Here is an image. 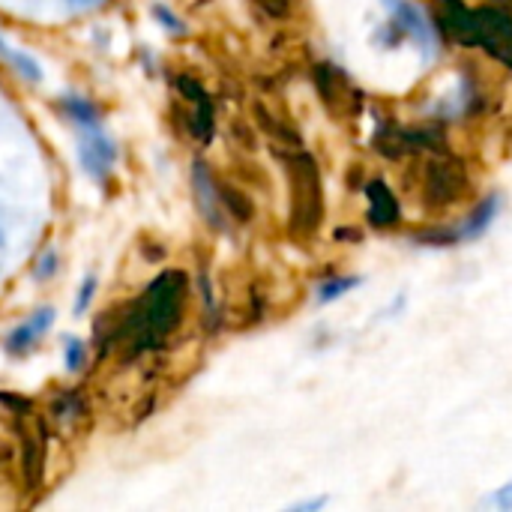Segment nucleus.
I'll return each mask as SVG.
<instances>
[{
	"mask_svg": "<svg viewBox=\"0 0 512 512\" xmlns=\"http://www.w3.org/2000/svg\"><path fill=\"white\" fill-rule=\"evenodd\" d=\"M186 291H189V282H186L183 270H162L120 312V324L114 327V339L126 342L129 357L156 351L168 342V336L180 327Z\"/></svg>",
	"mask_w": 512,
	"mask_h": 512,
	"instance_id": "nucleus-1",
	"label": "nucleus"
},
{
	"mask_svg": "<svg viewBox=\"0 0 512 512\" xmlns=\"http://www.w3.org/2000/svg\"><path fill=\"white\" fill-rule=\"evenodd\" d=\"M462 45H480L501 63L512 66V15L498 6L471 9L465 0H438V33Z\"/></svg>",
	"mask_w": 512,
	"mask_h": 512,
	"instance_id": "nucleus-2",
	"label": "nucleus"
},
{
	"mask_svg": "<svg viewBox=\"0 0 512 512\" xmlns=\"http://www.w3.org/2000/svg\"><path fill=\"white\" fill-rule=\"evenodd\" d=\"M288 177H291V228L297 234H312L321 222L324 204H321V183H318V165L309 153H291L285 159Z\"/></svg>",
	"mask_w": 512,
	"mask_h": 512,
	"instance_id": "nucleus-3",
	"label": "nucleus"
},
{
	"mask_svg": "<svg viewBox=\"0 0 512 512\" xmlns=\"http://www.w3.org/2000/svg\"><path fill=\"white\" fill-rule=\"evenodd\" d=\"M501 207H504V198H501V192H492V195H486L483 201H477L474 207H471V213L462 219V222H456L453 228H435V231H420V234H414V240L417 243H426V246H441V249H447V246H456V243H471V240H480L492 225H495V219H498V213H501Z\"/></svg>",
	"mask_w": 512,
	"mask_h": 512,
	"instance_id": "nucleus-4",
	"label": "nucleus"
},
{
	"mask_svg": "<svg viewBox=\"0 0 512 512\" xmlns=\"http://www.w3.org/2000/svg\"><path fill=\"white\" fill-rule=\"evenodd\" d=\"M381 3L387 9V18H393L405 30L408 42H414L420 57L429 63L435 57V51H438L441 33L432 24V18L426 15V9L420 3H414V0H381Z\"/></svg>",
	"mask_w": 512,
	"mask_h": 512,
	"instance_id": "nucleus-5",
	"label": "nucleus"
},
{
	"mask_svg": "<svg viewBox=\"0 0 512 512\" xmlns=\"http://www.w3.org/2000/svg\"><path fill=\"white\" fill-rule=\"evenodd\" d=\"M468 192V174L456 159H438L426 171V201L432 207H447L456 204V198Z\"/></svg>",
	"mask_w": 512,
	"mask_h": 512,
	"instance_id": "nucleus-6",
	"label": "nucleus"
},
{
	"mask_svg": "<svg viewBox=\"0 0 512 512\" xmlns=\"http://www.w3.org/2000/svg\"><path fill=\"white\" fill-rule=\"evenodd\" d=\"M78 162L93 180H105L117 162V144L96 126V129H81L78 138Z\"/></svg>",
	"mask_w": 512,
	"mask_h": 512,
	"instance_id": "nucleus-7",
	"label": "nucleus"
},
{
	"mask_svg": "<svg viewBox=\"0 0 512 512\" xmlns=\"http://www.w3.org/2000/svg\"><path fill=\"white\" fill-rule=\"evenodd\" d=\"M192 192H195V201H198V210L201 216L210 222V228L216 231H225V204H222V189L216 186L213 180V171L204 165V162H195L192 165Z\"/></svg>",
	"mask_w": 512,
	"mask_h": 512,
	"instance_id": "nucleus-8",
	"label": "nucleus"
},
{
	"mask_svg": "<svg viewBox=\"0 0 512 512\" xmlns=\"http://www.w3.org/2000/svg\"><path fill=\"white\" fill-rule=\"evenodd\" d=\"M177 87L192 105V132H195V138L207 144L213 138V129H216V114H213V102H210L207 90L195 78H186V75L177 78Z\"/></svg>",
	"mask_w": 512,
	"mask_h": 512,
	"instance_id": "nucleus-9",
	"label": "nucleus"
},
{
	"mask_svg": "<svg viewBox=\"0 0 512 512\" xmlns=\"http://www.w3.org/2000/svg\"><path fill=\"white\" fill-rule=\"evenodd\" d=\"M51 324H54V309L51 306H42V309H36L27 321H21L18 327H12V333L6 336V354H12V357H21V354H27L33 345H36V339L42 336V333H48L51 330Z\"/></svg>",
	"mask_w": 512,
	"mask_h": 512,
	"instance_id": "nucleus-10",
	"label": "nucleus"
},
{
	"mask_svg": "<svg viewBox=\"0 0 512 512\" xmlns=\"http://www.w3.org/2000/svg\"><path fill=\"white\" fill-rule=\"evenodd\" d=\"M366 195H369V222L375 228H393L402 219L399 201H396L393 189L384 180H369Z\"/></svg>",
	"mask_w": 512,
	"mask_h": 512,
	"instance_id": "nucleus-11",
	"label": "nucleus"
},
{
	"mask_svg": "<svg viewBox=\"0 0 512 512\" xmlns=\"http://www.w3.org/2000/svg\"><path fill=\"white\" fill-rule=\"evenodd\" d=\"M0 57H3V63H6V66H9L21 81H27V84H39L42 69H39L36 57H30L27 51H21V48L9 45L3 36H0Z\"/></svg>",
	"mask_w": 512,
	"mask_h": 512,
	"instance_id": "nucleus-12",
	"label": "nucleus"
},
{
	"mask_svg": "<svg viewBox=\"0 0 512 512\" xmlns=\"http://www.w3.org/2000/svg\"><path fill=\"white\" fill-rule=\"evenodd\" d=\"M63 111H66V117H69L75 126H81V129H96L99 120H102L99 108H96L90 99H84V96H63Z\"/></svg>",
	"mask_w": 512,
	"mask_h": 512,
	"instance_id": "nucleus-13",
	"label": "nucleus"
},
{
	"mask_svg": "<svg viewBox=\"0 0 512 512\" xmlns=\"http://www.w3.org/2000/svg\"><path fill=\"white\" fill-rule=\"evenodd\" d=\"M360 285H363V279H360V276H327V279L318 285L315 297H318V303H333V300H339V297L351 294V291H354V288H360Z\"/></svg>",
	"mask_w": 512,
	"mask_h": 512,
	"instance_id": "nucleus-14",
	"label": "nucleus"
},
{
	"mask_svg": "<svg viewBox=\"0 0 512 512\" xmlns=\"http://www.w3.org/2000/svg\"><path fill=\"white\" fill-rule=\"evenodd\" d=\"M84 360H87V348L81 339H66V348H63V363H66V372H81L84 369Z\"/></svg>",
	"mask_w": 512,
	"mask_h": 512,
	"instance_id": "nucleus-15",
	"label": "nucleus"
},
{
	"mask_svg": "<svg viewBox=\"0 0 512 512\" xmlns=\"http://www.w3.org/2000/svg\"><path fill=\"white\" fill-rule=\"evenodd\" d=\"M222 204H225V210H231L237 219H249L252 216V207L246 204V198L240 195V192H234V189H222Z\"/></svg>",
	"mask_w": 512,
	"mask_h": 512,
	"instance_id": "nucleus-16",
	"label": "nucleus"
},
{
	"mask_svg": "<svg viewBox=\"0 0 512 512\" xmlns=\"http://www.w3.org/2000/svg\"><path fill=\"white\" fill-rule=\"evenodd\" d=\"M153 18H156L165 30H171V33H183V30H186V24H183V21H180L168 6H162V3H156V6H153Z\"/></svg>",
	"mask_w": 512,
	"mask_h": 512,
	"instance_id": "nucleus-17",
	"label": "nucleus"
},
{
	"mask_svg": "<svg viewBox=\"0 0 512 512\" xmlns=\"http://www.w3.org/2000/svg\"><path fill=\"white\" fill-rule=\"evenodd\" d=\"M54 270H57V252H54V249H45V252L39 255L36 267H33V276L42 282V279H51Z\"/></svg>",
	"mask_w": 512,
	"mask_h": 512,
	"instance_id": "nucleus-18",
	"label": "nucleus"
},
{
	"mask_svg": "<svg viewBox=\"0 0 512 512\" xmlns=\"http://www.w3.org/2000/svg\"><path fill=\"white\" fill-rule=\"evenodd\" d=\"M93 294H96V276H84V282H81V288H78V300H75V312H78V315L87 312Z\"/></svg>",
	"mask_w": 512,
	"mask_h": 512,
	"instance_id": "nucleus-19",
	"label": "nucleus"
},
{
	"mask_svg": "<svg viewBox=\"0 0 512 512\" xmlns=\"http://www.w3.org/2000/svg\"><path fill=\"white\" fill-rule=\"evenodd\" d=\"M486 504H492V507H498V510L504 512H512V483L501 486L492 498H486Z\"/></svg>",
	"mask_w": 512,
	"mask_h": 512,
	"instance_id": "nucleus-20",
	"label": "nucleus"
},
{
	"mask_svg": "<svg viewBox=\"0 0 512 512\" xmlns=\"http://www.w3.org/2000/svg\"><path fill=\"white\" fill-rule=\"evenodd\" d=\"M327 507V498H315V501H303V504H294L291 510L294 512H315V510H324Z\"/></svg>",
	"mask_w": 512,
	"mask_h": 512,
	"instance_id": "nucleus-21",
	"label": "nucleus"
},
{
	"mask_svg": "<svg viewBox=\"0 0 512 512\" xmlns=\"http://www.w3.org/2000/svg\"><path fill=\"white\" fill-rule=\"evenodd\" d=\"M69 3H84V0H69Z\"/></svg>",
	"mask_w": 512,
	"mask_h": 512,
	"instance_id": "nucleus-22",
	"label": "nucleus"
}]
</instances>
